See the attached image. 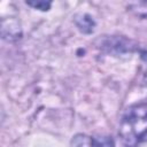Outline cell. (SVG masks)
I'll return each instance as SVG.
<instances>
[{"mask_svg": "<svg viewBox=\"0 0 147 147\" xmlns=\"http://www.w3.org/2000/svg\"><path fill=\"white\" fill-rule=\"evenodd\" d=\"M119 134L125 147H137L147 141V103L134 105L125 111Z\"/></svg>", "mask_w": 147, "mask_h": 147, "instance_id": "obj_1", "label": "cell"}, {"mask_svg": "<svg viewBox=\"0 0 147 147\" xmlns=\"http://www.w3.org/2000/svg\"><path fill=\"white\" fill-rule=\"evenodd\" d=\"M72 147H94V139L86 134H76L71 140Z\"/></svg>", "mask_w": 147, "mask_h": 147, "instance_id": "obj_3", "label": "cell"}, {"mask_svg": "<svg viewBox=\"0 0 147 147\" xmlns=\"http://www.w3.org/2000/svg\"><path fill=\"white\" fill-rule=\"evenodd\" d=\"M94 147H114V141L109 137H99L94 139Z\"/></svg>", "mask_w": 147, "mask_h": 147, "instance_id": "obj_4", "label": "cell"}, {"mask_svg": "<svg viewBox=\"0 0 147 147\" xmlns=\"http://www.w3.org/2000/svg\"><path fill=\"white\" fill-rule=\"evenodd\" d=\"M76 24L78 26V29L85 33H90L93 31V28L95 25L94 21L92 20V17L87 14H83L76 17Z\"/></svg>", "mask_w": 147, "mask_h": 147, "instance_id": "obj_2", "label": "cell"}, {"mask_svg": "<svg viewBox=\"0 0 147 147\" xmlns=\"http://www.w3.org/2000/svg\"><path fill=\"white\" fill-rule=\"evenodd\" d=\"M26 5L40 9V10H48L51 7V1H42V0H38V1H26Z\"/></svg>", "mask_w": 147, "mask_h": 147, "instance_id": "obj_5", "label": "cell"}, {"mask_svg": "<svg viewBox=\"0 0 147 147\" xmlns=\"http://www.w3.org/2000/svg\"><path fill=\"white\" fill-rule=\"evenodd\" d=\"M134 10L140 16H147V2H139Z\"/></svg>", "mask_w": 147, "mask_h": 147, "instance_id": "obj_6", "label": "cell"}]
</instances>
